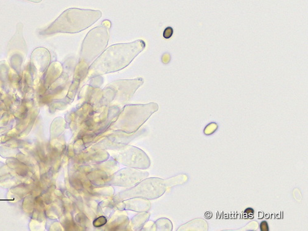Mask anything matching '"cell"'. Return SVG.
Here are the masks:
<instances>
[{
  "label": "cell",
  "instance_id": "obj_1",
  "mask_svg": "<svg viewBox=\"0 0 308 231\" xmlns=\"http://www.w3.org/2000/svg\"><path fill=\"white\" fill-rule=\"evenodd\" d=\"M144 41L110 46L90 66L88 77H93L121 70L126 67L144 49Z\"/></svg>",
  "mask_w": 308,
  "mask_h": 231
},
{
  "label": "cell",
  "instance_id": "obj_2",
  "mask_svg": "<svg viewBox=\"0 0 308 231\" xmlns=\"http://www.w3.org/2000/svg\"><path fill=\"white\" fill-rule=\"evenodd\" d=\"M102 16L99 10L70 8L64 11L41 35H52L57 33H76L91 26Z\"/></svg>",
  "mask_w": 308,
  "mask_h": 231
},
{
  "label": "cell",
  "instance_id": "obj_3",
  "mask_svg": "<svg viewBox=\"0 0 308 231\" xmlns=\"http://www.w3.org/2000/svg\"><path fill=\"white\" fill-rule=\"evenodd\" d=\"M110 25L109 21L106 20L87 34L82 46L80 66L89 65L103 52L109 40V29Z\"/></svg>",
  "mask_w": 308,
  "mask_h": 231
},
{
  "label": "cell",
  "instance_id": "obj_4",
  "mask_svg": "<svg viewBox=\"0 0 308 231\" xmlns=\"http://www.w3.org/2000/svg\"><path fill=\"white\" fill-rule=\"evenodd\" d=\"M165 184L164 181L159 178L146 179L135 187L119 194L117 198L120 199L130 197L156 199L164 193Z\"/></svg>",
  "mask_w": 308,
  "mask_h": 231
},
{
  "label": "cell",
  "instance_id": "obj_5",
  "mask_svg": "<svg viewBox=\"0 0 308 231\" xmlns=\"http://www.w3.org/2000/svg\"><path fill=\"white\" fill-rule=\"evenodd\" d=\"M159 109V106L155 103L144 105H126L117 121L118 125H125L127 123L132 126L140 125L151 115Z\"/></svg>",
  "mask_w": 308,
  "mask_h": 231
},
{
  "label": "cell",
  "instance_id": "obj_6",
  "mask_svg": "<svg viewBox=\"0 0 308 231\" xmlns=\"http://www.w3.org/2000/svg\"><path fill=\"white\" fill-rule=\"evenodd\" d=\"M116 153L115 157L122 164L139 168H146L149 165L148 157L144 152L138 148L124 147Z\"/></svg>",
  "mask_w": 308,
  "mask_h": 231
},
{
  "label": "cell",
  "instance_id": "obj_7",
  "mask_svg": "<svg viewBox=\"0 0 308 231\" xmlns=\"http://www.w3.org/2000/svg\"><path fill=\"white\" fill-rule=\"evenodd\" d=\"M147 173L139 172L131 168H125L120 171L112 178V184L120 186H130L138 183L144 177H146Z\"/></svg>",
  "mask_w": 308,
  "mask_h": 231
},
{
  "label": "cell",
  "instance_id": "obj_8",
  "mask_svg": "<svg viewBox=\"0 0 308 231\" xmlns=\"http://www.w3.org/2000/svg\"><path fill=\"white\" fill-rule=\"evenodd\" d=\"M138 199H133L127 201V209H132V210L138 211H146L149 209L150 204L149 202L144 199H141L140 197H137Z\"/></svg>",
  "mask_w": 308,
  "mask_h": 231
},
{
  "label": "cell",
  "instance_id": "obj_9",
  "mask_svg": "<svg viewBox=\"0 0 308 231\" xmlns=\"http://www.w3.org/2000/svg\"><path fill=\"white\" fill-rule=\"evenodd\" d=\"M106 222H107L106 218L104 216H101L95 220V221L93 222V225L95 227H96V228H99V227H101L102 226H104Z\"/></svg>",
  "mask_w": 308,
  "mask_h": 231
},
{
  "label": "cell",
  "instance_id": "obj_10",
  "mask_svg": "<svg viewBox=\"0 0 308 231\" xmlns=\"http://www.w3.org/2000/svg\"><path fill=\"white\" fill-rule=\"evenodd\" d=\"M173 34V29L172 27H168L165 28V30L163 32V36L165 38V39H169L172 36Z\"/></svg>",
  "mask_w": 308,
  "mask_h": 231
},
{
  "label": "cell",
  "instance_id": "obj_11",
  "mask_svg": "<svg viewBox=\"0 0 308 231\" xmlns=\"http://www.w3.org/2000/svg\"><path fill=\"white\" fill-rule=\"evenodd\" d=\"M260 229L262 231H267L269 230V227L267 222L266 221H263L260 224Z\"/></svg>",
  "mask_w": 308,
  "mask_h": 231
},
{
  "label": "cell",
  "instance_id": "obj_12",
  "mask_svg": "<svg viewBox=\"0 0 308 231\" xmlns=\"http://www.w3.org/2000/svg\"><path fill=\"white\" fill-rule=\"evenodd\" d=\"M24 1H30V2H33V3H40V2H41L42 1V0H24Z\"/></svg>",
  "mask_w": 308,
  "mask_h": 231
}]
</instances>
